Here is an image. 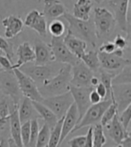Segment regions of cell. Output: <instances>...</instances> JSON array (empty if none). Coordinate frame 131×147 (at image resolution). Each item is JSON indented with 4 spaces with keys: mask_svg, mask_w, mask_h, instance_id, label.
<instances>
[{
    "mask_svg": "<svg viewBox=\"0 0 131 147\" xmlns=\"http://www.w3.org/2000/svg\"><path fill=\"white\" fill-rule=\"evenodd\" d=\"M114 45L116 46L117 49H125L127 47H128L129 45V39L125 38V37L121 36L120 34H118L115 37L114 39Z\"/></svg>",
    "mask_w": 131,
    "mask_h": 147,
    "instance_id": "cell-39",
    "label": "cell"
},
{
    "mask_svg": "<svg viewBox=\"0 0 131 147\" xmlns=\"http://www.w3.org/2000/svg\"><path fill=\"white\" fill-rule=\"evenodd\" d=\"M24 24L28 28L32 29L40 35L41 37H46L48 32V24L47 20L43 13L33 9L30 11L25 17Z\"/></svg>",
    "mask_w": 131,
    "mask_h": 147,
    "instance_id": "cell-14",
    "label": "cell"
},
{
    "mask_svg": "<svg viewBox=\"0 0 131 147\" xmlns=\"http://www.w3.org/2000/svg\"><path fill=\"white\" fill-rule=\"evenodd\" d=\"M0 92L5 96L10 98L14 105H19L22 92L13 69L0 71Z\"/></svg>",
    "mask_w": 131,
    "mask_h": 147,
    "instance_id": "cell-3",
    "label": "cell"
},
{
    "mask_svg": "<svg viewBox=\"0 0 131 147\" xmlns=\"http://www.w3.org/2000/svg\"><path fill=\"white\" fill-rule=\"evenodd\" d=\"M62 121L63 117L57 119V123L54 125V127L50 129V135H49V141L48 146L50 147H56L59 145V142L61 136V129H62Z\"/></svg>",
    "mask_w": 131,
    "mask_h": 147,
    "instance_id": "cell-30",
    "label": "cell"
},
{
    "mask_svg": "<svg viewBox=\"0 0 131 147\" xmlns=\"http://www.w3.org/2000/svg\"><path fill=\"white\" fill-rule=\"evenodd\" d=\"M32 102L35 111L39 114V116L44 120V122L50 127V129H51L54 127V125L57 123V119H59L57 117V116L46 105L43 104L42 102L35 101V100H32Z\"/></svg>",
    "mask_w": 131,
    "mask_h": 147,
    "instance_id": "cell-25",
    "label": "cell"
},
{
    "mask_svg": "<svg viewBox=\"0 0 131 147\" xmlns=\"http://www.w3.org/2000/svg\"><path fill=\"white\" fill-rule=\"evenodd\" d=\"M93 6L91 0H77L73 7L72 16L80 20H88L91 17L90 13Z\"/></svg>",
    "mask_w": 131,
    "mask_h": 147,
    "instance_id": "cell-27",
    "label": "cell"
},
{
    "mask_svg": "<svg viewBox=\"0 0 131 147\" xmlns=\"http://www.w3.org/2000/svg\"><path fill=\"white\" fill-rule=\"evenodd\" d=\"M93 87H78L69 84L68 91L72 94V97L74 99V103L76 104L78 111V121L82 119V117L85 113L90 106L91 102L89 100V93Z\"/></svg>",
    "mask_w": 131,
    "mask_h": 147,
    "instance_id": "cell-11",
    "label": "cell"
},
{
    "mask_svg": "<svg viewBox=\"0 0 131 147\" xmlns=\"http://www.w3.org/2000/svg\"><path fill=\"white\" fill-rule=\"evenodd\" d=\"M0 49L5 53L7 58H8L10 61H12L13 57L14 56L13 44L9 42L6 39H4L1 36H0Z\"/></svg>",
    "mask_w": 131,
    "mask_h": 147,
    "instance_id": "cell-36",
    "label": "cell"
},
{
    "mask_svg": "<svg viewBox=\"0 0 131 147\" xmlns=\"http://www.w3.org/2000/svg\"><path fill=\"white\" fill-rule=\"evenodd\" d=\"M89 100H90L91 104H95V103L100 102L101 100H103L101 97L97 93V92L94 90V88L91 90V92L89 93Z\"/></svg>",
    "mask_w": 131,
    "mask_h": 147,
    "instance_id": "cell-44",
    "label": "cell"
},
{
    "mask_svg": "<svg viewBox=\"0 0 131 147\" xmlns=\"http://www.w3.org/2000/svg\"><path fill=\"white\" fill-rule=\"evenodd\" d=\"M49 135H50V127L45 123L39 131L35 146H38V147L48 146L49 141Z\"/></svg>",
    "mask_w": 131,
    "mask_h": 147,
    "instance_id": "cell-33",
    "label": "cell"
},
{
    "mask_svg": "<svg viewBox=\"0 0 131 147\" xmlns=\"http://www.w3.org/2000/svg\"><path fill=\"white\" fill-rule=\"evenodd\" d=\"M34 64L36 65H47L54 61L52 50L49 44L42 41L40 39H36L34 41Z\"/></svg>",
    "mask_w": 131,
    "mask_h": 147,
    "instance_id": "cell-17",
    "label": "cell"
},
{
    "mask_svg": "<svg viewBox=\"0 0 131 147\" xmlns=\"http://www.w3.org/2000/svg\"><path fill=\"white\" fill-rule=\"evenodd\" d=\"M119 146H126V147H130L131 146V136L128 135V136H126L123 140L121 141V143L120 144Z\"/></svg>",
    "mask_w": 131,
    "mask_h": 147,
    "instance_id": "cell-46",
    "label": "cell"
},
{
    "mask_svg": "<svg viewBox=\"0 0 131 147\" xmlns=\"http://www.w3.org/2000/svg\"><path fill=\"white\" fill-rule=\"evenodd\" d=\"M131 119V104L128 105L124 109L122 110L121 114L119 116V120L120 121L121 125L125 129L129 130V125Z\"/></svg>",
    "mask_w": 131,
    "mask_h": 147,
    "instance_id": "cell-38",
    "label": "cell"
},
{
    "mask_svg": "<svg viewBox=\"0 0 131 147\" xmlns=\"http://www.w3.org/2000/svg\"><path fill=\"white\" fill-rule=\"evenodd\" d=\"M72 77V65L65 64L51 78L40 85L39 91L43 97L61 94L68 91Z\"/></svg>",
    "mask_w": 131,
    "mask_h": 147,
    "instance_id": "cell-1",
    "label": "cell"
},
{
    "mask_svg": "<svg viewBox=\"0 0 131 147\" xmlns=\"http://www.w3.org/2000/svg\"><path fill=\"white\" fill-rule=\"evenodd\" d=\"M94 73L82 61L79 60L72 65V77L70 84L78 87H90V81Z\"/></svg>",
    "mask_w": 131,
    "mask_h": 147,
    "instance_id": "cell-12",
    "label": "cell"
},
{
    "mask_svg": "<svg viewBox=\"0 0 131 147\" xmlns=\"http://www.w3.org/2000/svg\"><path fill=\"white\" fill-rule=\"evenodd\" d=\"M31 134V120L21 125V139L24 146H28Z\"/></svg>",
    "mask_w": 131,
    "mask_h": 147,
    "instance_id": "cell-37",
    "label": "cell"
},
{
    "mask_svg": "<svg viewBox=\"0 0 131 147\" xmlns=\"http://www.w3.org/2000/svg\"><path fill=\"white\" fill-rule=\"evenodd\" d=\"M34 112L35 109L32 105V100L24 97L23 100H20V103L18 105V116L22 124L36 117Z\"/></svg>",
    "mask_w": 131,
    "mask_h": 147,
    "instance_id": "cell-26",
    "label": "cell"
},
{
    "mask_svg": "<svg viewBox=\"0 0 131 147\" xmlns=\"http://www.w3.org/2000/svg\"><path fill=\"white\" fill-rule=\"evenodd\" d=\"M48 30L51 37H62L66 32V26L62 21L56 18L49 22Z\"/></svg>",
    "mask_w": 131,
    "mask_h": 147,
    "instance_id": "cell-32",
    "label": "cell"
},
{
    "mask_svg": "<svg viewBox=\"0 0 131 147\" xmlns=\"http://www.w3.org/2000/svg\"><path fill=\"white\" fill-rule=\"evenodd\" d=\"M117 49L114 45V43L111 41H105L103 42L99 48V51H103L105 53H112L113 51Z\"/></svg>",
    "mask_w": 131,
    "mask_h": 147,
    "instance_id": "cell-41",
    "label": "cell"
},
{
    "mask_svg": "<svg viewBox=\"0 0 131 147\" xmlns=\"http://www.w3.org/2000/svg\"><path fill=\"white\" fill-rule=\"evenodd\" d=\"M98 57L101 68L110 72L122 69L127 65L131 64L129 58L118 57L113 53H105L103 51H98Z\"/></svg>",
    "mask_w": 131,
    "mask_h": 147,
    "instance_id": "cell-13",
    "label": "cell"
},
{
    "mask_svg": "<svg viewBox=\"0 0 131 147\" xmlns=\"http://www.w3.org/2000/svg\"><path fill=\"white\" fill-rule=\"evenodd\" d=\"M111 103V100L108 99V100H101L100 102L95 104H91V106L87 109L85 113L82 117V119L76 123L72 132H76L85 127L94 126L95 124L100 123L103 114L104 113L105 109L110 106Z\"/></svg>",
    "mask_w": 131,
    "mask_h": 147,
    "instance_id": "cell-5",
    "label": "cell"
},
{
    "mask_svg": "<svg viewBox=\"0 0 131 147\" xmlns=\"http://www.w3.org/2000/svg\"><path fill=\"white\" fill-rule=\"evenodd\" d=\"M41 102H42L43 104L46 105L57 116V119H60V117L65 116L69 107L74 103V99H73L70 92L68 91L61 94L43 98Z\"/></svg>",
    "mask_w": 131,
    "mask_h": 147,
    "instance_id": "cell-7",
    "label": "cell"
},
{
    "mask_svg": "<svg viewBox=\"0 0 131 147\" xmlns=\"http://www.w3.org/2000/svg\"><path fill=\"white\" fill-rule=\"evenodd\" d=\"M109 5L114 13L116 23L120 30L127 33V38L129 39V28L130 23L128 16L129 0H108Z\"/></svg>",
    "mask_w": 131,
    "mask_h": 147,
    "instance_id": "cell-10",
    "label": "cell"
},
{
    "mask_svg": "<svg viewBox=\"0 0 131 147\" xmlns=\"http://www.w3.org/2000/svg\"><path fill=\"white\" fill-rule=\"evenodd\" d=\"M17 62L13 65V68H19L21 65L27 63H31L34 61L35 55L34 50L29 44V42H24L20 44L16 49Z\"/></svg>",
    "mask_w": 131,
    "mask_h": 147,
    "instance_id": "cell-23",
    "label": "cell"
},
{
    "mask_svg": "<svg viewBox=\"0 0 131 147\" xmlns=\"http://www.w3.org/2000/svg\"><path fill=\"white\" fill-rule=\"evenodd\" d=\"M43 14L50 21L63 16L68 10L60 0H43Z\"/></svg>",
    "mask_w": 131,
    "mask_h": 147,
    "instance_id": "cell-19",
    "label": "cell"
},
{
    "mask_svg": "<svg viewBox=\"0 0 131 147\" xmlns=\"http://www.w3.org/2000/svg\"><path fill=\"white\" fill-rule=\"evenodd\" d=\"M3 53H4V52H3V51H2L1 49H0V55H3Z\"/></svg>",
    "mask_w": 131,
    "mask_h": 147,
    "instance_id": "cell-49",
    "label": "cell"
},
{
    "mask_svg": "<svg viewBox=\"0 0 131 147\" xmlns=\"http://www.w3.org/2000/svg\"><path fill=\"white\" fill-rule=\"evenodd\" d=\"M0 65H1L3 69H5V70L13 69L12 62L7 58L6 56H4V55H0Z\"/></svg>",
    "mask_w": 131,
    "mask_h": 147,
    "instance_id": "cell-42",
    "label": "cell"
},
{
    "mask_svg": "<svg viewBox=\"0 0 131 147\" xmlns=\"http://www.w3.org/2000/svg\"><path fill=\"white\" fill-rule=\"evenodd\" d=\"M68 144L71 147H85V136H78L73 137Z\"/></svg>",
    "mask_w": 131,
    "mask_h": 147,
    "instance_id": "cell-40",
    "label": "cell"
},
{
    "mask_svg": "<svg viewBox=\"0 0 131 147\" xmlns=\"http://www.w3.org/2000/svg\"><path fill=\"white\" fill-rule=\"evenodd\" d=\"M93 144L95 147L103 146L106 144L103 127L100 123L95 124L94 127H93Z\"/></svg>",
    "mask_w": 131,
    "mask_h": 147,
    "instance_id": "cell-31",
    "label": "cell"
},
{
    "mask_svg": "<svg viewBox=\"0 0 131 147\" xmlns=\"http://www.w3.org/2000/svg\"><path fill=\"white\" fill-rule=\"evenodd\" d=\"M2 25L5 27V37L6 39H12L17 36L24 29V22L20 16H9L2 20Z\"/></svg>",
    "mask_w": 131,
    "mask_h": 147,
    "instance_id": "cell-20",
    "label": "cell"
},
{
    "mask_svg": "<svg viewBox=\"0 0 131 147\" xmlns=\"http://www.w3.org/2000/svg\"><path fill=\"white\" fill-rule=\"evenodd\" d=\"M94 90H95V91L97 92V93L101 97V99H103V100H106L107 90H106L105 86L103 84V83H101V82H99L98 84H97L95 87H94Z\"/></svg>",
    "mask_w": 131,
    "mask_h": 147,
    "instance_id": "cell-43",
    "label": "cell"
},
{
    "mask_svg": "<svg viewBox=\"0 0 131 147\" xmlns=\"http://www.w3.org/2000/svg\"><path fill=\"white\" fill-rule=\"evenodd\" d=\"M85 146L86 147H93V126L89 127V129L87 131V134L85 136Z\"/></svg>",
    "mask_w": 131,
    "mask_h": 147,
    "instance_id": "cell-45",
    "label": "cell"
},
{
    "mask_svg": "<svg viewBox=\"0 0 131 147\" xmlns=\"http://www.w3.org/2000/svg\"><path fill=\"white\" fill-rule=\"evenodd\" d=\"M21 125L19 116H18V105L12 106L10 116H9V129H10V136L16 143V146L22 147L24 146L21 139Z\"/></svg>",
    "mask_w": 131,
    "mask_h": 147,
    "instance_id": "cell-22",
    "label": "cell"
},
{
    "mask_svg": "<svg viewBox=\"0 0 131 147\" xmlns=\"http://www.w3.org/2000/svg\"><path fill=\"white\" fill-rule=\"evenodd\" d=\"M104 127L106 129L107 135L112 139V141L116 144H118V145H120L121 141L126 136L130 135V131L123 127L120 121L119 120V113L116 114L112 117V119L108 124L105 125Z\"/></svg>",
    "mask_w": 131,
    "mask_h": 147,
    "instance_id": "cell-15",
    "label": "cell"
},
{
    "mask_svg": "<svg viewBox=\"0 0 131 147\" xmlns=\"http://www.w3.org/2000/svg\"><path fill=\"white\" fill-rule=\"evenodd\" d=\"M39 131H40V126H39L38 119L37 117H34V119H31V134H30V141H29L28 146H35Z\"/></svg>",
    "mask_w": 131,
    "mask_h": 147,
    "instance_id": "cell-35",
    "label": "cell"
},
{
    "mask_svg": "<svg viewBox=\"0 0 131 147\" xmlns=\"http://www.w3.org/2000/svg\"><path fill=\"white\" fill-rule=\"evenodd\" d=\"M64 43L66 44L69 50L73 54H75L79 59L82 55L86 51L87 49V42L83 39L77 38V37L73 34L72 32L68 29V33L63 38Z\"/></svg>",
    "mask_w": 131,
    "mask_h": 147,
    "instance_id": "cell-21",
    "label": "cell"
},
{
    "mask_svg": "<svg viewBox=\"0 0 131 147\" xmlns=\"http://www.w3.org/2000/svg\"><path fill=\"white\" fill-rule=\"evenodd\" d=\"M10 100H11L5 95L0 99V137L2 136V138H4L3 135L9 129V116L11 111Z\"/></svg>",
    "mask_w": 131,
    "mask_h": 147,
    "instance_id": "cell-24",
    "label": "cell"
},
{
    "mask_svg": "<svg viewBox=\"0 0 131 147\" xmlns=\"http://www.w3.org/2000/svg\"><path fill=\"white\" fill-rule=\"evenodd\" d=\"M80 60H82L93 73H97L101 68L98 57V51L96 50L85 51L82 57H80Z\"/></svg>",
    "mask_w": 131,
    "mask_h": 147,
    "instance_id": "cell-28",
    "label": "cell"
},
{
    "mask_svg": "<svg viewBox=\"0 0 131 147\" xmlns=\"http://www.w3.org/2000/svg\"><path fill=\"white\" fill-rule=\"evenodd\" d=\"M118 106H117V103H116L115 100H111V103L110 104L106 109L104 113L103 114V117H101V121H100V124L103 127H104L106 124H108L110 122L112 117L118 114Z\"/></svg>",
    "mask_w": 131,
    "mask_h": 147,
    "instance_id": "cell-34",
    "label": "cell"
},
{
    "mask_svg": "<svg viewBox=\"0 0 131 147\" xmlns=\"http://www.w3.org/2000/svg\"><path fill=\"white\" fill-rule=\"evenodd\" d=\"M77 122H78L77 108L75 103H73L68 109V111L66 112L65 116L63 117L61 136L59 142V145H61L65 139L68 137V136L70 133H72V130L75 127Z\"/></svg>",
    "mask_w": 131,
    "mask_h": 147,
    "instance_id": "cell-16",
    "label": "cell"
},
{
    "mask_svg": "<svg viewBox=\"0 0 131 147\" xmlns=\"http://www.w3.org/2000/svg\"><path fill=\"white\" fill-rule=\"evenodd\" d=\"M112 85L131 84V64L127 65L117 76H114L111 80Z\"/></svg>",
    "mask_w": 131,
    "mask_h": 147,
    "instance_id": "cell-29",
    "label": "cell"
},
{
    "mask_svg": "<svg viewBox=\"0 0 131 147\" xmlns=\"http://www.w3.org/2000/svg\"><path fill=\"white\" fill-rule=\"evenodd\" d=\"M100 82V79H99V77L98 76H92V78H91V81H90V84H91V86L92 87H95L97 84H98V83Z\"/></svg>",
    "mask_w": 131,
    "mask_h": 147,
    "instance_id": "cell-47",
    "label": "cell"
},
{
    "mask_svg": "<svg viewBox=\"0 0 131 147\" xmlns=\"http://www.w3.org/2000/svg\"><path fill=\"white\" fill-rule=\"evenodd\" d=\"M49 46L52 50L54 61L56 62L74 65L76 63H77L80 60L66 46L62 37H52L51 41L49 43Z\"/></svg>",
    "mask_w": 131,
    "mask_h": 147,
    "instance_id": "cell-9",
    "label": "cell"
},
{
    "mask_svg": "<svg viewBox=\"0 0 131 147\" xmlns=\"http://www.w3.org/2000/svg\"><path fill=\"white\" fill-rule=\"evenodd\" d=\"M114 100L118 106V112L131 104V84L112 85Z\"/></svg>",
    "mask_w": 131,
    "mask_h": 147,
    "instance_id": "cell-18",
    "label": "cell"
},
{
    "mask_svg": "<svg viewBox=\"0 0 131 147\" xmlns=\"http://www.w3.org/2000/svg\"><path fill=\"white\" fill-rule=\"evenodd\" d=\"M19 69L24 73L25 75L28 76H30L36 84L41 85L45 81L49 80V78H51L53 76H55L57 73L59 68H57L56 65H28L24 64L23 65H21Z\"/></svg>",
    "mask_w": 131,
    "mask_h": 147,
    "instance_id": "cell-6",
    "label": "cell"
},
{
    "mask_svg": "<svg viewBox=\"0 0 131 147\" xmlns=\"http://www.w3.org/2000/svg\"><path fill=\"white\" fill-rule=\"evenodd\" d=\"M93 24L97 39L111 34L116 27V20L113 13L104 7L94 8Z\"/></svg>",
    "mask_w": 131,
    "mask_h": 147,
    "instance_id": "cell-4",
    "label": "cell"
},
{
    "mask_svg": "<svg viewBox=\"0 0 131 147\" xmlns=\"http://www.w3.org/2000/svg\"><path fill=\"white\" fill-rule=\"evenodd\" d=\"M14 75L18 81V84L22 95L27 97L32 100L41 101L43 100V96L39 91V87L36 83L24 73L22 72L19 68H13Z\"/></svg>",
    "mask_w": 131,
    "mask_h": 147,
    "instance_id": "cell-8",
    "label": "cell"
},
{
    "mask_svg": "<svg viewBox=\"0 0 131 147\" xmlns=\"http://www.w3.org/2000/svg\"><path fill=\"white\" fill-rule=\"evenodd\" d=\"M63 17L68 21L69 24L68 30L73 34L82 37V39L88 42L93 47H96V33L94 29L93 21L90 18L88 20H80L74 17L68 12L66 13Z\"/></svg>",
    "mask_w": 131,
    "mask_h": 147,
    "instance_id": "cell-2",
    "label": "cell"
},
{
    "mask_svg": "<svg viewBox=\"0 0 131 147\" xmlns=\"http://www.w3.org/2000/svg\"><path fill=\"white\" fill-rule=\"evenodd\" d=\"M93 1L95 2V3H97V4H101L104 1V0H93Z\"/></svg>",
    "mask_w": 131,
    "mask_h": 147,
    "instance_id": "cell-48",
    "label": "cell"
}]
</instances>
